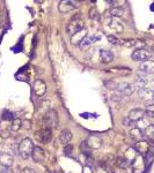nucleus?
<instances>
[{
	"label": "nucleus",
	"mask_w": 154,
	"mask_h": 173,
	"mask_svg": "<svg viewBox=\"0 0 154 173\" xmlns=\"http://www.w3.org/2000/svg\"><path fill=\"white\" fill-rule=\"evenodd\" d=\"M59 140L60 142L63 143V144H65V146H67V143H69L70 141L72 140V133H71V130L70 129H63L60 132L59 134Z\"/></svg>",
	"instance_id": "obj_16"
},
{
	"label": "nucleus",
	"mask_w": 154,
	"mask_h": 173,
	"mask_svg": "<svg viewBox=\"0 0 154 173\" xmlns=\"http://www.w3.org/2000/svg\"><path fill=\"white\" fill-rule=\"evenodd\" d=\"M114 60V54L109 50H101L100 51V61L102 64H110Z\"/></svg>",
	"instance_id": "obj_14"
},
{
	"label": "nucleus",
	"mask_w": 154,
	"mask_h": 173,
	"mask_svg": "<svg viewBox=\"0 0 154 173\" xmlns=\"http://www.w3.org/2000/svg\"><path fill=\"white\" fill-rule=\"evenodd\" d=\"M31 156H33L35 162L42 163V162H44V159H45V151L41 147H34V150H33Z\"/></svg>",
	"instance_id": "obj_12"
},
{
	"label": "nucleus",
	"mask_w": 154,
	"mask_h": 173,
	"mask_svg": "<svg viewBox=\"0 0 154 173\" xmlns=\"http://www.w3.org/2000/svg\"><path fill=\"white\" fill-rule=\"evenodd\" d=\"M145 115V111L141 109H133L131 110L128 114V118L133 122H137L138 120H140Z\"/></svg>",
	"instance_id": "obj_11"
},
{
	"label": "nucleus",
	"mask_w": 154,
	"mask_h": 173,
	"mask_svg": "<svg viewBox=\"0 0 154 173\" xmlns=\"http://www.w3.org/2000/svg\"><path fill=\"white\" fill-rule=\"evenodd\" d=\"M139 70L145 74H153L154 73V61L147 60L144 62H140L139 65Z\"/></svg>",
	"instance_id": "obj_10"
},
{
	"label": "nucleus",
	"mask_w": 154,
	"mask_h": 173,
	"mask_svg": "<svg viewBox=\"0 0 154 173\" xmlns=\"http://www.w3.org/2000/svg\"><path fill=\"white\" fill-rule=\"evenodd\" d=\"M1 118H2V120H13L14 119V114L10 112V111H7L6 110V111L2 112V117Z\"/></svg>",
	"instance_id": "obj_26"
},
{
	"label": "nucleus",
	"mask_w": 154,
	"mask_h": 173,
	"mask_svg": "<svg viewBox=\"0 0 154 173\" xmlns=\"http://www.w3.org/2000/svg\"><path fill=\"white\" fill-rule=\"evenodd\" d=\"M79 2L78 1H70V0H64V1H60L59 5H58V9L61 13H69L71 10H73L74 8H77Z\"/></svg>",
	"instance_id": "obj_6"
},
{
	"label": "nucleus",
	"mask_w": 154,
	"mask_h": 173,
	"mask_svg": "<svg viewBox=\"0 0 154 173\" xmlns=\"http://www.w3.org/2000/svg\"><path fill=\"white\" fill-rule=\"evenodd\" d=\"M99 12L96 10V8L95 7H93V8L89 10V17L92 18V20H96V18H99Z\"/></svg>",
	"instance_id": "obj_29"
},
{
	"label": "nucleus",
	"mask_w": 154,
	"mask_h": 173,
	"mask_svg": "<svg viewBox=\"0 0 154 173\" xmlns=\"http://www.w3.org/2000/svg\"><path fill=\"white\" fill-rule=\"evenodd\" d=\"M86 36H87V34H86L85 30H81V31H79L78 34L73 35L72 36V39H71V42H72V44H79L82 42V39L85 38Z\"/></svg>",
	"instance_id": "obj_17"
},
{
	"label": "nucleus",
	"mask_w": 154,
	"mask_h": 173,
	"mask_svg": "<svg viewBox=\"0 0 154 173\" xmlns=\"http://www.w3.org/2000/svg\"><path fill=\"white\" fill-rule=\"evenodd\" d=\"M135 123H136V122L131 121L128 118V117H125V118L123 119V125H124V126H128V127H132V126H135Z\"/></svg>",
	"instance_id": "obj_30"
},
{
	"label": "nucleus",
	"mask_w": 154,
	"mask_h": 173,
	"mask_svg": "<svg viewBox=\"0 0 154 173\" xmlns=\"http://www.w3.org/2000/svg\"><path fill=\"white\" fill-rule=\"evenodd\" d=\"M148 142H145V141H140L137 143V150L138 152H148Z\"/></svg>",
	"instance_id": "obj_20"
},
{
	"label": "nucleus",
	"mask_w": 154,
	"mask_h": 173,
	"mask_svg": "<svg viewBox=\"0 0 154 173\" xmlns=\"http://www.w3.org/2000/svg\"><path fill=\"white\" fill-rule=\"evenodd\" d=\"M109 14L111 16H122L124 14V9L120 7V6H116V7H112L110 10H109Z\"/></svg>",
	"instance_id": "obj_21"
},
{
	"label": "nucleus",
	"mask_w": 154,
	"mask_h": 173,
	"mask_svg": "<svg viewBox=\"0 0 154 173\" xmlns=\"http://www.w3.org/2000/svg\"><path fill=\"white\" fill-rule=\"evenodd\" d=\"M34 91L35 94L37 96H43L45 94V91H46V84L41 81V80H37V81H35L34 83Z\"/></svg>",
	"instance_id": "obj_13"
},
{
	"label": "nucleus",
	"mask_w": 154,
	"mask_h": 173,
	"mask_svg": "<svg viewBox=\"0 0 154 173\" xmlns=\"http://www.w3.org/2000/svg\"><path fill=\"white\" fill-rule=\"evenodd\" d=\"M117 91L122 94L123 96H130L132 95V92L135 91V86L131 83H128V82H122L120 84H117Z\"/></svg>",
	"instance_id": "obj_8"
},
{
	"label": "nucleus",
	"mask_w": 154,
	"mask_h": 173,
	"mask_svg": "<svg viewBox=\"0 0 154 173\" xmlns=\"http://www.w3.org/2000/svg\"><path fill=\"white\" fill-rule=\"evenodd\" d=\"M132 59L135 61H140V62H144L147 61L148 59H151L152 57V53L150 51H147L145 49H137L136 51L132 52Z\"/></svg>",
	"instance_id": "obj_4"
},
{
	"label": "nucleus",
	"mask_w": 154,
	"mask_h": 173,
	"mask_svg": "<svg viewBox=\"0 0 154 173\" xmlns=\"http://www.w3.org/2000/svg\"><path fill=\"white\" fill-rule=\"evenodd\" d=\"M20 128H22V120L19 119V118L14 119L13 122H12V125H10V129L13 130V132H17Z\"/></svg>",
	"instance_id": "obj_23"
},
{
	"label": "nucleus",
	"mask_w": 154,
	"mask_h": 173,
	"mask_svg": "<svg viewBox=\"0 0 154 173\" xmlns=\"http://www.w3.org/2000/svg\"><path fill=\"white\" fill-rule=\"evenodd\" d=\"M35 138H37L40 142H42L44 144L50 143V141L52 140V129L49 128H42L41 130L35 133Z\"/></svg>",
	"instance_id": "obj_5"
},
{
	"label": "nucleus",
	"mask_w": 154,
	"mask_h": 173,
	"mask_svg": "<svg viewBox=\"0 0 154 173\" xmlns=\"http://www.w3.org/2000/svg\"><path fill=\"white\" fill-rule=\"evenodd\" d=\"M107 38H108V41H109V43L112 44V45H117V44L120 43V41H118V38L115 36V35H108L107 36Z\"/></svg>",
	"instance_id": "obj_28"
},
{
	"label": "nucleus",
	"mask_w": 154,
	"mask_h": 173,
	"mask_svg": "<svg viewBox=\"0 0 154 173\" xmlns=\"http://www.w3.org/2000/svg\"><path fill=\"white\" fill-rule=\"evenodd\" d=\"M33 150H34V144H33L30 138H26L20 142V144H19V154L23 159H28L33 154Z\"/></svg>",
	"instance_id": "obj_2"
},
{
	"label": "nucleus",
	"mask_w": 154,
	"mask_h": 173,
	"mask_svg": "<svg viewBox=\"0 0 154 173\" xmlns=\"http://www.w3.org/2000/svg\"><path fill=\"white\" fill-rule=\"evenodd\" d=\"M93 41H94V38H93V37L86 36L85 38L82 39V42L79 44V46H80L81 49H87V47H89V46L93 44Z\"/></svg>",
	"instance_id": "obj_19"
},
{
	"label": "nucleus",
	"mask_w": 154,
	"mask_h": 173,
	"mask_svg": "<svg viewBox=\"0 0 154 173\" xmlns=\"http://www.w3.org/2000/svg\"><path fill=\"white\" fill-rule=\"evenodd\" d=\"M0 164L4 167H10L13 164V157L7 152L0 154Z\"/></svg>",
	"instance_id": "obj_15"
},
{
	"label": "nucleus",
	"mask_w": 154,
	"mask_h": 173,
	"mask_svg": "<svg viewBox=\"0 0 154 173\" xmlns=\"http://www.w3.org/2000/svg\"><path fill=\"white\" fill-rule=\"evenodd\" d=\"M145 160H146V169H148L152 165V163L154 162V151L148 150V152H146Z\"/></svg>",
	"instance_id": "obj_22"
},
{
	"label": "nucleus",
	"mask_w": 154,
	"mask_h": 173,
	"mask_svg": "<svg viewBox=\"0 0 154 173\" xmlns=\"http://www.w3.org/2000/svg\"><path fill=\"white\" fill-rule=\"evenodd\" d=\"M145 115L150 119L154 118V104H150L145 110Z\"/></svg>",
	"instance_id": "obj_24"
},
{
	"label": "nucleus",
	"mask_w": 154,
	"mask_h": 173,
	"mask_svg": "<svg viewBox=\"0 0 154 173\" xmlns=\"http://www.w3.org/2000/svg\"><path fill=\"white\" fill-rule=\"evenodd\" d=\"M21 173H36V171H35L34 169H31V167H25L21 171Z\"/></svg>",
	"instance_id": "obj_31"
},
{
	"label": "nucleus",
	"mask_w": 154,
	"mask_h": 173,
	"mask_svg": "<svg viewBox=\"0 0 154 173\" xmlns=\"http://www.w3.org/2000/svg\"><path fill=\"white\" fill-rule=\"evenodd\" d=\"M0 173H12V171H10V169H9V167H5V169L0 170Z\"/></svg>",
	"instance_id": "obj_32"
},
{
	"label": "nucleus",
	"mask_w": 154,
	"mask_h": 173,
	"mask_svg": "<svg viewBox=\"0 0 154 173\" xmlns=\"http://www.w3.org/2000/svg\"><path fill=\"white\" fill-rule=\"evenodd\" d=\"M152 51H154V43H153V45H152Z\"/></svg>",
	"instance_id": "obj_34"
},
{
	"label": "nucleus",
	"mask_w": 154,
	"mask_h": 173,
	"mask_svg": "<svg viewBox=\"0 0 154 173\" xmlns=\"http://www.w3.org/2000/svg\"><path fill=\"white\" fill-rule=\"evenodd\" d=\"M122 44L126 47H133V46H137L139 45V41L136 39H125V41H122Z\"/></svg>",
	"instance_id": "obj_25"
},
{
	"label": "nucleus",
	"mask_w": 154,
	"mask_h": 173,
	"mask_svg": "<svg viewBox=\"0 0 154 173\" xmlns=\"http://www.w3.org/2000/svg\"><path fill=\"white\" fill-rule=\"evenodd\" d=\"M42 125L43 128H56L58 126V114L56 110H49L48 112H45V114L42 118Z\"/></svg>",
	"instance_id": "obj_1"
},
{
	"label": "nucleus",
	"mask_w": 154,
	"mask_h": 173,
	"mask_svg": "<svg viewBox=\"0 0 154 173\" xmlns=\"http://www.w3.org/2000/svg\"><path fill=\"white\" fill-rule=\"evenodd\" d=\"M84 28H85V23H84L82 18H81V20L71 21L70 23H67V26H66V31H67V34H69L70 36H73V35L78 34L79 31L84 30Z\"/></svg>",
	"instance_id": "obj_3"
},
{
	"label": "nucleus",
	"mask_w": 154,
	"mask_h": 173,
	"mask_svg": "<svg viewBox=\"0 0 154 173\" xmlns=\"http://www.w3.org/2000/svg\"><path fill=\"white\" fill-rule=\"evenodd\" d=\"M86 143H87L88 148H90V149H99L102 146V138L99 135H92V136L88 138Z\"/></svg>",
	"instance_id": "obj_9"
},
{
	"label": "nucleus",
	"mask_w": 154,
	"mask_h": 173,
	"mask_svg": "<svg viewBox=\"0 0 154 173\" xmlns=\"http://www.w3.org/2000/svg\"><path fill=\"white\" fill-rule=\"evenodd\" d=\"M2 21H4V15H2V13H0V24L2 23Z\"/></svg>",
	"instance_id": "obj_33"
},
{
	"label": "nucleus",
	"mask_w": 154,
	"mask_h": 173,
	"mask_svg": "<svg viewBox=\"0 0 154 173\" xmlns=\"http://www.w3.org/2000/svg\"><path fill=\"white\" fill-rule=\"evenodd\" d=\"M130 136L135 141H139L144 138V134H143V130L139 129V128H132L130 130Z\"/></svg>",
	"instance_id": "obj_18"
},
{
	"label": "nucleus",
	"mask_w": 154,
	"mask_h": 173,
	"mask_svg": "<svg viewBox=\"0 0 154 173\" xmlns=\"http://www.w3.org/2000/svg\"><path fill=\"white\" fill-rule=\"evenodd\" d=\"M73 150H74V147H73L72 144H67V146H65V147H64V155L71 156L72 155V152H73Z\"/></svg>",
	"instance_id": "obj_27"
},
{
	"label": "nucleus",
	"mask_w": 154,
	"mask_h": 173,
	"mask_svg": "<svg viewBox=\"0 0 154 173\" xmlns=\"http://www.w3.org/2000/svg\"><path fill=\"white\" fill-rule=\"evenodd\" d=\"M139 97L145 102V103H152L154 101V91L148 88H140L138 91Z\"/></svg>",
	"instance_id": "obj_7"
}]
</instances>
